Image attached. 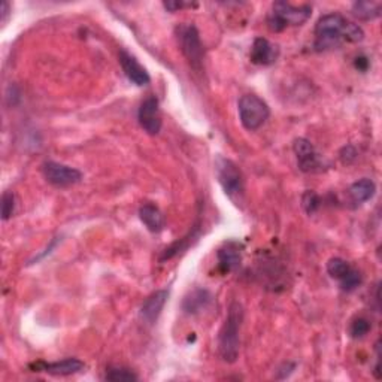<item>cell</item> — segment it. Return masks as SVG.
<instances>
[{"instance_id": "cell-1", "label": "cell", "mask_w": 382, "mask_h": 382, "mask_svg": "<svg viewBox=\"0 0 382 382\" xmlns=\"http://www.w3.org/2000/svg\"><path fill=\"white\" fill-rule=\"evenodd\" d=\"M364 32L355 22L346 20L341 14L322 15L315 26V50L326 51L338 48L343 42L357 43L363 41Z\"/></svg>"}, {"instance_id": "cell-2", "label": "cell", "mask_w": 382, "mask_h": 382, "mask_svg": "<svg viewBox=\"0 0 382 382\" xmlns=\"http://www.w3.org/2000/svg\"><path fill=\"white\" fill-rule=\"evenodd\" d=\"M242 320H244V309L240 303L233 302L228 308L227 318L218 336V353L227 363H235L239 357V330Z\"/></svg>"}, {"instance_id": "cell-3", "label": "cell", "mask_w": 382, "mask_h": 382, "mask_svg": "<svg viewBox=\"0 0 382 382\" xmlns=\"http://www.w3.org/2000/svg\"><path fill=\"white\" fill-rule=\"evenodd\" d=\"M312 8L308 5L294 6L284 0L272 5L271 14L268 15L269 29L273 32H282L288 26H302L311 18Z\"/></svg>"}, {"instance_id": "cell-4", "label": "cell", "mask_w": 382, "mask_h": 382, "mask_svg": "<svg viewBox=\"0 0 382 382\" xmlns=\"http://www.w3.org/2000/svg\"><path fill=\"white\" fill-rule=\"evenodd\" d=\"M238 111L242 125L250 132L259 130L260 127L268 121L271 115L268 103L256 95L242 96L238 103Z\"/></svg>"}, {"instance_id": "cell-5", "label": "cell", "mask_w": 382, "mask_h": 382, "mask_svg": "<svg viewBox=\"0 0 382 382\" xmlns=\"http://www.w3.org/2000/svg\"><path fill=\"white\" fill-rule=\"evenodd\" d=\"M177 39L181 51L189 60L194 71H202L203 66V45L200 41V33L193 25H179L175 30Z\"/></svg>"}, {"instance_id": "cell-6", "label": "cell", "mask_w": 382, "mask_h": 382, "mask_svg": "<svg viewBox=\"0 0 382 382\" xmlns=\"http://www.w3.org/2000/svg\"><path fill=\"white\" fill-rule=\"evenodd\" d=\"M215 170L219 184L231 200H236L244 194V177H242L240 169L233 163V161L218 157L215 161Z\"/></svg>"}, {"instance_id": "cell-7", "label": "cell", "mask_w": 382, "mask_h": 382, "mask_svg": "<svg viewBox=\"0 0 382 382\" xmlns=\"http://www.w3.org/2000/svg\"><path fill=\"white\" fill-rule=\"evenodd\" d=\"M42 173L46 181L59 189L71 187V185H75L83 179V173L78 169L57 163V161H46V163H43Z\"/></svg>"}, {"instance_id": "cell-8", "label": "cell", "mask_w": 382, "mask_h": 382, "mask_svg": "<svg viewBox=\"0 0 382 382\" xmlns=\"http://www.w3.org/2000/svg\"><path fill=\"white\" fill-rule=\"evenodd\" d=\"M293 151L297 158V165L302 172L311 173V172H318L321 170L322 166V160L320 154L317 153V149L314 148L308 139L299 137L293 144Z\"/></svg>"}, {"instance_id": "cell-9", "label": "cell", "mask_w": 382, "mask_h": 382, "mask_svg": "<svg viewBox=\"0 0 382 382\" xmlns=\"http://www.w3.org/2000/svg\"><path fill=\"white\" fill-rule=\"evenodd\" d=\"M137 120L148 135H158L161 130V115L158 100L154 96L146 97L137 111Z\"/></svg>"}, {"instance_id": "cell-10", "label": "cell", "mask_w": 382, "mask_h": 382, "mask_svg": "<svg viewBox=\"0 0 382 382\" xmlns=\"http://www.w3.org/2000/svg\"><path fill=\"white\" fill-rule=\"evenodd\" d=\"M84 363L78 360V358H64L60 362L46 363V362H34L29 367L33 372H45L54 376H69L75 375L84 369Z\"/></svg>"}, {"instance_id": "cell-11", "label": "cell", "mask_w": 382, "mask_h": 382, "mask_svg": "<svg viewBox=\"0 0 382 382\" xmlns=\"http://www.w3.org/2000/svg\"><path fill=\"white\" fill-rule=\"evenodd\" d=\"M218 271L223 275L235 272L242 261V245L239 242H226V244L218 250Z\"/></svg>"}, {"instance_id": "cell-12", "label": "cell", "mask_w": 382, "mask_h": 382, "mask_svg": "<svg viewBox=\"0 0 382 382\" xmlns=\"http://www.w3.org/2000/svg\"><path fill=\"white\" fill-rule=\"evenodd\" d=\"M120 64L123 67V72L127 76V79H129L135 86L144 87L149 84V81H151V78H149L146 72V69L137 62L136 57L124 50L120 53Z\"/></svg>"}, {"instance_id": "cell-13", "label": "cell", "mask_w": 382, "mask_h": 382, "mask_svg": "<svg viewBox=\"0 0 382 382\" xmlns=\"http://www.w3.org/2000/svg\"><path fill=\"white\" fill-rule=\"evenodd\" d=\"M278 57H280V48L272 42L264 38H256L252 43L250 53V59L254 64L259 66H271L273 64Z\"/></svg>"}, {"instance_id": "cell-14", "label": "cell", "mask_w": 382, "mask_h": 382, "mask_svg": "<svg viewBox=\"0 0 382 382\" xmlns=\"http://www.w3.org/2000/svg\"><path fill=\"white\" fill-rule=\"evenodd\" d=\"M168 297L169 293L166 290H158L153 293L145 300L141 308V318L148 324H154L158 320L161 311H163L168 302Z\"/></svg>"}, {"instance_id": "cell-15", "label": "cell", "mask_w": 382, "mask_h": 382, "mask_svg": "<svg viewBox=\"0 0 382 382\" xmlns=\"http://www.w3.org/2000/svg\"><path fill=\"white\" fill-rule=\"evenodd\" d=\"M139 218L145 224V227L153 231V233H160L165 228V217L158 207L153 203H145L139 210Z\"/></svg>"}, {"instance_id": "cell-16", "label": "cell", "mask_w": 382, "mask_h": 382, "mask_svg": "<svg viewBox=\"0 0 382 382\" xmlns=\"http://www.w3.org/2000/svg\"><path fill=\"white\" fill-rule=\"evenodd\" d=\"M376 193V185L372 179L363 178L360 181L354 182L350 187V196L355 203H364L370 200Z\"/></svg>"}, {"instance_id": "cell-17", "label": "cell", "mask_w": 382, "mask_h": 382, "mask_svg": "<svg viewBox=\"0 0 382 382\" xmlns=\"http://www.w3.org/2000/svg\"><path fill=\"white\" fill-rule=\"evenodd\" d=\"M211 299L212 296L206 290H196L184 300V311L189 312V314H198V312L207 308V305L211 303Z\"/></svg>"}, {"instance_id": "cell-18", "label": "cell", "mask_w": 382, "mask_h": 382, "mask_svg": "<svg viewBox=\"0 0 382 382\" xmlns=\"http://www.w3.org/2000/svg\"><path fill=\"white\" fill-rule=\"evenodd\" d=\"M382 4L381 2H370V0H364V2H355L353 5V14L358 20L370 21L375 20L381 15Z\"/></svg>"}, {"instance_id": "cell-19", "label": "cell", "mask_w": 382, "mask_h": 382, "mask_svg": "<svg viewBox=\"0 0 382 382\" xmlns=\"http://www.w3.org/2000/svg\"><path fill=\"white\" fill-rule=\"evenodd\" d=\"M353 268L351 266L346 263L345 260L339 259V257H334V259H330L329 263H327V272L332 278H334V280H338L339 282L342 280H345L346 276H348L351 273Z\"/></svg>"}, {"instance_id": "cell-20", "label": "cell", "mask_w": 382, "mask_h": 382, "mask_svg": "<svg viewBox=\"0 0 382 382\" xmlns=\"http://www.w3.org/2000/svg\"><path fill=\"white\" fill-rule=\"evenodd\" d=\"M107 379L112 382H129V381H137V376L129 369L111 367L107 372Z\"/></svg>"}, {"instance_id": "cell-21", "label": "cell", "mask_w": 382, "mask_h": 382, "mask_svg": "<svg viewBox=\"0 0 382 382\" xmlns=\"http://www.w3.org/2000/svg\"><path fill=\"white\" fill-rule=\"evenodd\" d=\"M302 206L309 215L317 212L320 207V196L315 191H306L302 196Z\"/></svg>"}, {"instance_id": "cell-22", "label": "cell", "mask_w": 382, "mask_h": 382, "mask_svg": "<svg viewBox=\"0 0 382 382\" xmlns=\"http://www.w3.org/2000/svg\"><path fill=\"white\" fill-rule=\"evenodd\" d=\"M370 332V322L366 318H357L353 324L350 333L354 339H362Z\"/></svg>"}, {"instance_id": "cell-23", "label": "cell", "mask_w": 382, "mask_h": 382, "mask_svg": "<svg viewBox=\"0 0 382 382\" xmlns=\"http://www.w3.org/2000/svg\"><path fill=\"white\" fill-rule=\"evenodd\" d=\"M15 211V198L11 191H5L2 196V219L6 221Z\"/></svg>"}, {"instance_id": "cell-24", "label": "cell", "mask_w": 382, "mask_h": 382, "mask_svg": "<svg viewBox=\"0 0 382 382\" xmlns=\"http://www.w3.org/2000/svg\"><path fill=\"white\" fill-rule=\"evenodd\" d=\"M362 284V273L353 269L351 273L345 278V280L341 281V288L343 292H354L355 288Z\"/></svg>"}, {"instance_id": "cell-25", "label": "cell", "mask_w": 382, "mask_h": 382, "mask_svg": "<svg viewBox=\"0 0 382 382\" xmlns=\"http://www.w3.org/2000/svg\"><path fill=\"white\" fill-rule=\"evenodd\" d=\"M163 6H165L168 11H172V13H175V11L182 9V8L198 6V4H185V2H165V4H163Z\"/></svg>"}, {"instance_id": "cell-26", "label": "cell", "mask_w": 382, "mask_h": 382, "mask_svg": "<svg viewBox=\"0 0 382 382\" xmlns=\"http://www.w3.org/2000/svg\"><path fill=\"white\" fill-rule=\"evenodd\" d=\"M354 64H355V67L358 69V71L366 72L367 69H369V59H367V57H364V55H360V57H357Z\"/></svg>"}, {"instance_id": "cell-27", "label": "cell", "mask_w": 382, "mask_h": 382, "mask_svg": "<svg viewBox=\"0 0 382 382\" xmlns=\"http://www.w3.org/2000/svg\"><path fill=\"white\" fill-rule=\"evenodd\" d=\"M9 9H11V6H9L8 2H2V5H0V14H2V22L6 21V18L9 15Z\"/></svg>"}]
</instances>
